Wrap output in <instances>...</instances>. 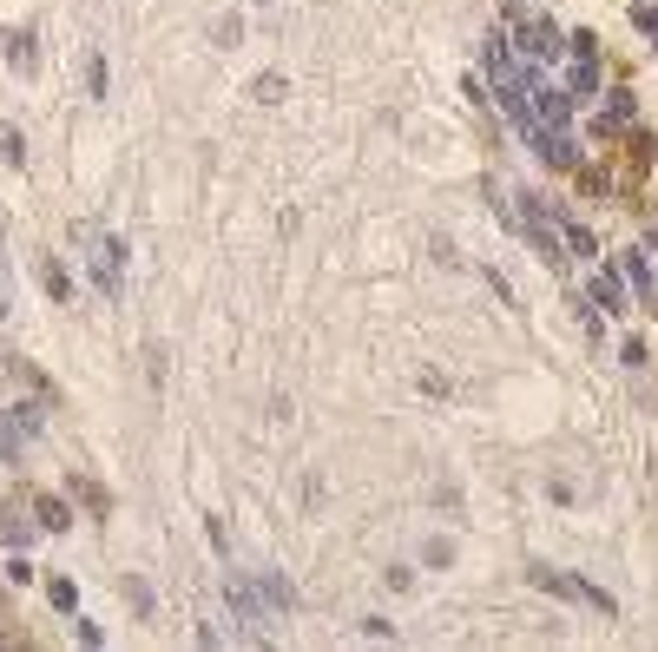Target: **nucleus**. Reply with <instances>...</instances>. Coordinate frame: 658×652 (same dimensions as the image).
<instances>
[{
    "label": "nucleus",
    "instance_id": "nucleus-8",
    "mask_svg": "<svg viewBox=\"0 0 658 652\" xmlns=\"http://www.w3.org/2000/svg\"><path fill=\"white\" fill-rule=\"evenodd\" d=\"M593 303L599 310H626V284L619 277H593Z\"/></svg>",
    "mask_w": 658,
    "mask_h": 652
},
{
    "label": "nucleus",
    "instance_id": "nucleus-2",
    "mask_svg": "<svg viewBox=\"0 0 658 652\" xmlns=\"http://www.w3.org/2000/svg\"><path fill=\"white\" fill-rule=\"evenodd\" d=\"M520 132H527V145H533V152H540L547 165H560V172H573V165H580V152L566 145V132H560V126H540V119H533V126H520Z\"/></svg>",
    "mask_w": 658,
    "mask_h": 652
},
{
    "label": "nucleus",
    "instance_id": "nucleus-6",
    "mask_svg": "<svg viewBox=\"0 0 658 652\" xmlns=\"http://www.w3.org/2000/svg\"><path fill=\"white\" fill-rule=\"evenodd\" d=\"M599 93V66L593 53H573V99H593Z\"/></svg>",
    "mask_w": 658,
    "mask_h": 652
},
{
    "label": "nucleus",
    "instance_id": "nucleus-11",
    "mask_svg": "<svg viewBox=\"0 0 658 652\" xmlns=\"http://www.w3.org/2000/svg\"><path fill=\"white\" fill-rule=\"evenodd\" d=\"M560 238H566V251H580V257H593V238H586V231H580V224H566V231H560Z\"/></svg>",
    "mask_w": 658,
    "mask_h": 652
},
{
    "label": "nucleus",
    "instance_id": "nucleus-7",
    "mask_svg": "<svg viewBox=\"0 0 658 652\" xmlns=\"http://www.w3.org/2000/svg\"><path fill=\"white\" fill-rule=\"evenodd\" d=\"M619 277H626V284L639 290V297H652V271H645V257H639V251H626V257H619Z\"/></svg>",
    "mask_w": 658,
    "mask_h": 652
},
{
    "label": "nucleus",
    "instance_id": "nucleus-12",
    "mask_svg": "<svg viewBox=\"0 0 658 652\" xmlns=\"http://www.w3.org/2000/svg\"><path fill=\"white\" fill-rule=\"evenodd\" d=\"M0 534H7V541H14V547H20V541H27V534H33V527H27V521H20V514H7V521H0Z\"/></svg>",
    "mask_w": 658,
    "mask_h": 652
},
{
    "label": "nucleus",
    "instance_id": "nucleus-1",
    "mask_svg": "<svg viewBox=\"0 0 658 652\" xmlns=\"http://www.w3.org/2000/svg\"><path fill=\"white\" fill-rule=\"evenodd\" d=\"M527 580H533V587H547V593H560V600H573V606H593V613H612V593L586 587V580H573V573H553V567H527Z\"/></svg>",
    "mask_w": 658,
    "mask_h": 652
},
{
    "label": "nucleus",
    "instance_id": "nucleus-3",
    "mask_svg": "<svg viewBox=\"0 0 658 652\" xmlns=\"http://www.w3.org/2000/svg\"><path fill=\"white\" fill-rule=\"evenodd\" d=\"M527 106H533V119H540V126H566V112H573V99L566 93H553V86H527Z\"/></svg>",
    "mask_w": 658,
    "mask_h": 652
},
{
    "label": "nucleus",
    "instance_id": "nucleus-9",
    "mask_svg": "<svg viewBox=\"0 0 658 652\" xmlns=\"http://www.w3.org/2000/svg\"><path fill=\"white\" fill-rule=\"evenodd\" d=\"M66 521H73V514H66V501H53V494H47V501H40V527H53V534H60Z\"/></svg>",
    "mask_w": 658,
    "mask_h": 652
},
{
    "label": "nucleus",
    "instance_id": "nucleus-10",
    "mask_svg": "<svg viewBox=\"0 0 658 652\" xmlns=\"http://www.w3.org/2000/svg\"><path fill=\"white\" fill-rule=\"evenodd\" d=\"M14 435H40V409H33V402L14 409Z\"/></svg>",
    "mask_w": 658,
    "mask_h": 652
},
{
    "label": "nucleus",
    "instance_id": "nucleus-14",
    "mask_svg": "<svg viewBox=\"0 0 658 652\" xmlns=\"http://www.w3.org/2000/svg\"><path fill=\"white\" fill-rule=\"evenodd\" d=\"M0 646H7V633H0Z\"/></svg>",
    "mask_w": 658,
    "mask_h": 652
},
{
    "label": "nucleus",
    "instance_id": "nucleus-13",
    "mask_svg": "<svg viewBox=\"0 0 658 652\" xmlns=\"http://www.w3.org/2000/svg\"><path fill=\"white\" fill-rule=\"evenodd\" d=\"M632 20H639V27H645V33H652V40H658V7H639V14H632Z\"/></svg>",
    "mask_w": 658,
    "mask_h": 652
},
{
    "label": "nucleus",
    "instance_id": "nucleus-4",
    "mask_svg": "<svg viewBox=\"0 0 658 652\" xmlns=\"http://www.w3.org/2000/svg\"><path fill=\"white\" fill-rule=\"evenodd\" d=\"M520 53H533V60H553V53H560V33H553L547 20H533V27L520 33Z\"/></svg>",
    "mask_w": 658,
    "mask_h": 652
},
{
    "label": "nucleus",
    "instance_id": "nucleus-5",
    "mask_svg": "<svg viewBox=\"0 0 658 652\" xmlns=\"http://www.w3.org/2000/svg\"><path fill=\"white\" fill-rule=\"evenodd\" d=\"M527 244H533V251H540V257H547L553 271H560V264H566V251H560V238H553V231H547V224H540V218H527Z\"/></svg>",
    "mask_w": 658,
    "mask_h": 652
}]
</instances>
